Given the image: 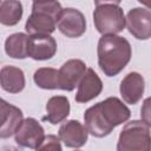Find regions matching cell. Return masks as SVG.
Here are the masks:
<instances>
[{
	"instance_id": "6da1fadb",
	"label": "cell",
	"mask_w": 151,
	"mask_h": 151,
	"mask_svg": "<svg viewBox=\"0 0 151 151\" xmlns=\"http://www.w3.org/2000/svg\"><path fill=\"white\" fill-rule=\"evenodd\" d=\"M131 117L130 109L117 97H109L84 113V123L90 134L97 138L109 136L114 127L125 123Z\"/></svg>"
},
{
	"instance_id": "7a4b0ae2",
	"label": "cell",
	"mask_w": 151,
	"mask_h": 151,
	"mask_svg": "<svg viewBox=\"0 0 151 151\" xmlns=\"http://www.w3.org/2000/svg\"><path fill=\"white\" fill-rule=\"evenodd\" d=\"M99 68L107 77L120 73L129 64L132 50L130 42L117 34H104L97 46Z\"/></svg>"
},
{
	"instance_id": "3957f363",
	"label": "cell",
	"mask_w": 151,
	"mask_h": 151,
	"mask_svg": "<svg viewBox=\"0 0 151 151\" xmlns=\"http://www.w3.org/2000/svg\"><path fill=\"white\" fill-rule=\"evenodd\" d=\"M118 151H149L151 150L150 127L143 120L126 123L119 133Z\"/></svg>"
},
{
	"instance_id": "277c9868",
	"label": "cell",
	"mask_w": 151,
	"mask_h": 151,
	"mask_svg": "<svg viewBox=\"0 0 151 151\" xmlns=\"http://www.w3.org/2000/svg\"><path fill=\"white\" fill-rule=\"evenodd\" d=\"M94 27L100 34H117L125 28L126 18L118 5H100L93 12Z\"/></svg>"
},
{
	"instance_id": "5b68a950",
	"label": "cell",
	"mask_w": 151,
	"mask_h": 151,
	"mask_svg": "<svg viewBox=\"0 0 151 151\" xmlns=\"http://www.w3.org/2000/svg\"><path fill=\"white\" fill-rule=\"evenodd\" d=\"M45 138L44 127L34 118H26L14 133L15 143L21 147L38 150Z\"/></svg>"
},
{
	"instance_id": "8992f818",
	"label": "cell",
	"mask_w": 151,
	"mask_h": 151,
	"mask_svg": "<svg viewBox=\"0 0 151 151\" xmlns=\"http://www.w3.org/2000/svg\"><path fill=\"white\" fill-rule=\"evenodd\" d=\"M57 27L67 38H79L86 31V20L79 9L67 7L63 9Z\"/></svg>"
},
{
	"instance_id": "52a82bcc",
	"label": "cell",
	"mask_w": 151,
	"mask_h": 151,
	"mask_svg": "<svg viewBox=\"0 0 151 151\" xmlns=\"http://www.w3.org/2000/svg\"><path fill=\"white\" fill-rule=\"evenodd\" d=\"M126 27L136 39L147 40L151 38V11L134 7L126 14Z\"/></svg>"
},
{
	"instance_id": "ba28073f",
	"label": "cell",
	"mask_w": 151,
	"mask_h": 151,
	"mask_svg": "<svg viewBox=\"0 0 151 151\" xmlns=\"http://www.w3.org/2000/svg\"><path fill=\"white\" fill-rule=\"evenodd\" d=\"M59 71V90L73 91L86 73V64L80 59H70L61 65Z\"/></svg>"
},
{
	"instance_id": "9c48e42d",
	"label": "cell",
	"mask_w": 151,
	"mask_h": 151,
	"mask_svg": "<svg viewBox=\"0 0 151 151\" xmlns=\"http://www.w3.org/2000/svg\"><path fill=\"white\" fill-rule=\"evenodd\" d=\"M60 140L67 146L72 149H79L84 146L88 138V131L85 125H83L79 120L71 119L63 123L58 131Z\"/></svg>"
},
{
	"instance_id": "30bf717a",
	"label": "cell",
	"mask_w": 151,
	"mask_h": 151,
	"mask_svg": "<svg viewBox=\"0 0 151 151\" xmlns=\"http://www.w3.org/2000/svg\"><path fill=\"white\" fill-rule=\"evenodd\" d=\"M27 52L34 60H48L57 53V41L50 34L29 35Z\"/></svg>"
},
{
	"instance_id": "8fae6325",
	"label": "cell",
	"mask_w": 151,
	"mask_h": 151,
	"mask_svg": "<svg viewBox=\"0 0 151 151\" xmlns=\"http://www.w3.org/2000/svg\"><path fill=\"white\" fill-rule=\"evenodd\" d=\"M144 90H145V81L143 76L138 72L127 73L120 81V86H119V92L123 100L130 105H134L142 99L144 94Z\"/></svg>"
},
{
	"instance_id": "7c38bea8",
	"label": "cell",
	"mask_w": 151,
	"mask_h": 151,
	"mask_svg": "<svg viewBox=\"0 0 151 151\" xmlns=\"http://www.w3.org/2000/svg\"><path fill=\"white\" fill-rule=\"evenodd\" d=\"M0 106H1L0 137L2 139H6L15 133V131L24 120V113L19 107L7 103L4 99H1Z\"/></svg>"
},
{
	"instance_id": "4fadbf2b",
	"label": "cell",
	"mask_w": 151,
	"mask_h": 151,
	"mask_svg": "<svg viewBox=\"0 0 151 151\" xmlns=\"http://www.w3.org/2000/svg\"><path fill=\"white\" fill-rule=\"evenodd\" d=\"M103 91V81L93 68H87L86 73L81 78L78 91L74 97L77 103H87L97 98Z\"/></svg>"
},
{
	"instance_id": "5bb4252c",
	"label": "cell",
	"mask_w": 151,
	"mask_h": 151,
	"mask_svg": "<svg viewBox=\"0 0 151 151\" xmlns=\"http://www.w3.org/2000/svg\"><path fill=\"white\" fill-rule=\"evenodd\" d=\"M57 24L58 19L53 15L41 11H32L31 15L26 20L25 29L29 35L51 34L55 31Z\"/></svg>"
},
{
	"instance_id": "9a60e30c",
	"label": "cell",
	"mask_w": 151,
	"mask_h": 151,
	"mask_svg": "<svg viewBox=\"0 0 151 151\" xmlns=\"http://www.w3.org/2000/svg\"><path fill=\"white\" fill-rule=\"evenodd\" d=\"M71 111L70 100L65 96H54L47 100L46 116L42 118L44 122H48L52 125H57L64 122Z\"/></svg>"
},
{
	"instance_id": "2e32d148",
	"label": "cell",
	"mask_w": 151,
	"mask_h": 151,
	"mask_svg": "<svg viewBox=\"0 0 151 151\" xmlns=\"http://www.w3.org/2000/svg\"><path fill=\"white\" fill-rule=\"evenodd\" d=\"M1 88L9 93H19L25 87V74L21 68L6 65L0 71Z\"/></svg>"
},
{
	"instance_id": "e0dca14e",
	"label": "cell",
	"mask_w": 151,
	"mask_h": 151,
	"mask_svg": "<svg viewBox=\"0 0 151 151\" xmlns=\"http://www.w3.org/2000/svg\"><path fill=\"white\" fill-rule=\"evenodd\" d=\"M28 34L14 33L11 34L5 41V52L13 59H25L28 57Z\"/></svg>"
},
{
	"instance_id": "ac0fdd59",
	"label": "cell",
	"mask_w": 151,
	"mask_h": 151,
	"mask_svg": "<svg viewBox=\"0 0 151 151\" xmlns=\"http://www.w3.org/2000/svg\"><path fill=\"white\" fill-rule=\"evenodd\" d=\"M22 13V4L19 0H4L0 6V22L5 26H15Z\"/></svg>"
},
{
	"instance_id": "d6986e66",
	"label": "cell",
	"mask_w": 151,
	"mask_h": 151,
	"mask_svg": "<svg viewBox=\"0 0 151 151\" xmlns=\"http://www.w3.org/2000/svg\"><path fill=\"white\" fill-rule=\"evenodd\" d=\"M35 85L44 90H59V71L52 67H40L33 74Z\"/></svg>"
},
{
	"instance_id": "ffe728a7",
	"label": "cell",
	"mask_w": 151,
	"mask_h": 151,
	"mask_svg": "<svg viewBox=\"0 0 151 151\" xmlns=\"http://www.w3.org/2000/svg\"><path fill=\"white\" fill-rule=\"evenodd\" d=\"M63 7L58 0H34L32 5V11L46 12L59 20V17L63 12Z\"/></svg>"
},
{
	"instance_id": "44dd1931",
	"label": "cell",
	"mask_w": 151,
	"mask_h": 151,
	"mask_svg": "<svg viewBox=\"0 0 151 151\" xmlns=\"http://www.w3.org/2000/svg\"><path fill=\"white\" fill-rule=\"evenodd\" d=\"M38 150H61V145H60V138L54 136V134H47L45 136L41 145L39 146Z\"/></svg>"
},
{
	"instance_id": "7402d4cb",
	"label": "cell",
	"mask_w": 151,
	"mask_h": 151,
	"mask_svg": "<svg viewBox=\"0 0 151 151\" xmlns=\"http://www.w3.org/2000/svg\"><path fill=\"white\" fill-rule=\"evenodd\" d=\"M140 118L149 127H151V97L144 99L140 109Z\"/></svg>"
},
{
	"instance_id": "603a6c76",
	"label": "cell",
	"mask_w": 151,
	"mask_h": 151,
	"mask_svg": "<svg viewBox=\"0 0 151 151\" xmlns=\"http://www.w3.org/2000/svg\"><path fill=\"white\" fill-rule=\"evenodd\" d=\"M120 2H122V0H94L96 6L107 5V4H111V5H119Z\"/></svg>"
},
{
	"instance_id": "cb8c5ba5",
	"label": "cell",
	"mask_w": 151,
	"mask_h": 151,
	"mask_svg": "<svg viewBox=\"0 0 151 151\" xmlns=\"http://www.w3.org/2000/svg\"><path fill=\"white\" fill-rule=\"evenodd\" d=\"M138 2H140L142 5H144L145 7L151 9V0H138Z\"/></svg>"
},
{
	"instance_id": "d4e9b609",
	"label": "cell",
	"mask_w": 151,
	"mask_h": 151,
	"mask_svg": "<svg viewBox=\"0 0 151 151\" xmlns=\"http://www.w3.org/2000/svg\"><path fill=\"white\" fill-rule=\"evenodd\" d=\"M33 1H34V0H33Z\"/></svg>"
}]
</instances>
